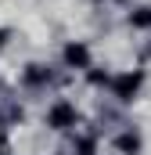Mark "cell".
<instances>
[{
    "mask_svg": "<svg viewBox=\"0 0 151 155\" xmlns=\"http://www.w3.org/2000/svg\"><path fill=\"white\" fill-rule=\"evenodd\" d=\"M140 83H144V72H122V76L112 79V90H115L119 101H133L137 90H140Z\"/></svg>",
    "mask_w": 151,
    "mask_h": 155,
    "instance_id": "1",
    "label": "cell"
},
{
    "mask_svg": "<svg viewBox=\"0 0 151 155\" xmlns=\"http://www.w3.org/2000/svg\"><path fill=\"white\" fill-rule=\"evenodd\" d=\"M76 119H79V112H76L69 101H58L50 112H47V126H54V130H69V126H76Z\"/></svg>",
    "mask_w": 151,
    "mask_h": 155,
    "instance_id": "2",
    "label": "cell"
},
{
    "mask_svg": "<svg viewBox=\"0 0 151 155\" xmlns=\"http://www.w3.org/2000/svg\"><path fill=\"white\" fill-rule=\"evenodd\" d=\"M65 61H69L72 69H86V65H90V51H86V43H69V47H65Z\"/></svg>",
    "mask_w": 151,
    "mask_h": 155,
    "instance_id": "3",
    "label": "cell"
},
{
    "mask_svg": "<svg viewBox=\"0 0 151 155\" xmlns=\"http://www.w3.org/2000/svg\"><path fill=\"white\" fill-rule=\"evenodd\" d=\"M115 148H119L122 155H137L140 152V137H137V134H122V137L115 141Z\"/></svg>",
    "mask_w": 151,
    "mask_h": 155,
    "instance_id": "4",
    "label": "cell"
},
{
    "mask_svg": "<svg viewBox=\"0 0 151 155\" xmlns=\"http://www.w3.org/2000/svg\"><path fill=\"white\" fill-rule=\"evenodd\" d=\"M130 22H133L137 29H148V25H151V11H148V7H140L137 15H130Z\"/></svg>",
    "mask_w": 151,
    "mask_h": 155,
    "instance_id": "5",
    "label": "cell"
},
{
    "mask_svg": "<svg viewBox=\"0 0 151 155\" xmlns=\"http://www.w3.org/2000/svg\"><path fill=\"white\" fill-rule=\"evenodd\" d=\"M47 79V72L40 69V65H29V72H25V83H43Z\"/></svg>",
    "mask_w": 151,
    "mask_h": 155,
    "instance_id": "6",
    "label": "cell"
},
{
    "mask_svg": "<svg viewBox=\"0 0 151 155\" xmlns=\"http://www.w3.org/2000/svg\"><path fill=\"white\" fill-rule=\"evenodd\" d=\"M79 155H94V141H90V137L79 141Z\"/></svg>",
    "mask_w": 151,
    "mask_h": 155,
    "instance_id": "7",
    "label": "cell"
},
{
    "mask_svg": "<svg viewBox=\"0 0 151 155\" xmlns=\"http://www.w3.org/2000/svg\"><path fill=\"white\" fill-rule=\"evenodd\" d=\"M4 40H7V33H4V29H0V47H4Z\"/></svg>",
    "mask_w": 151,
    "mask_h": 155,
    "instance_id": "8",
    "label": "cell"
}]
</instances>
